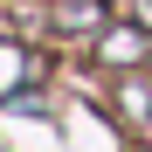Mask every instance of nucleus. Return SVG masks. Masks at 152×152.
Wrapping results in <instances>:
<instances>
[{
	"instance_id": "obj_3",
	"label": "nucleus",
	"mask_w": 152,
	"mask_h": 152,
	"mask_svg": "<svg viewBox=\"0 0 152 152\" xmlns=\"http://www.w3.org/2000/svg\"><path fill=\"white\" fill-rule=\"evenodd\" d=\"M124 111H132V118H152V90L132 83V90H124Z\"/></svg>"
},
{
	"instance_id": "obj_2",
	"label": "nucleus",
	"mask_w": 152,
	"mask_h": 152,
	"mask_svg": "<svg viewBox=\"0 0 152 152\" xmlns=\"http://www.w3.org/2000/svg\"><path fill=\"white\" fill-rule=\"evenodd\" d=\"M56 21H62V28H97V7H90V0H69Z\"/></svg>"
},
{
	"instance_id": "obj_1",
	"label": "nucleus",
	"mask_w": 152,
	"mask_h": 152,
	"mask_svg": "<svg viewBox=\"0 0 152 152\" xmlns=\"http://www.w3.org/2000/svg\"><path fill=\"white\" fill-rule=\"evenodd\" d=\"M104 62H138V35L132 28H111L104 35Z\"/></svg>"
}]
</instances>
